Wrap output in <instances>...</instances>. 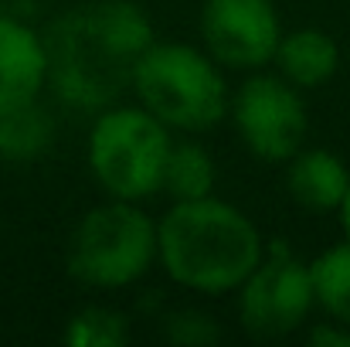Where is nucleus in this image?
<instances>
[{
  "instance_id": "obj_1",
  "label": "nucleus",
  "mask_w": 350,
  "mask_h": 347,
  "mask_svg": "<svg viewBox=\"0 0 350 347\" xmlns=\"http://www.w3.org/2000/svg\"><path fill=\"white\" fill-rule=\"evenodd\" d=\"M157 41L136 0H96L62 14L48 34V89L65 106L99 113L129 96L133 65Z\"/></svg>"
},
{
  "instance_id": "obj_2",
  "label": "nucleus",
  "mask_w": 350,
  "mask_h": 347,
  "mask_svg": "<svg viewBox=\"0 0 350 347\" xmlns=\"http://www.w3.org/2000/svg\"><path fill=\"white\" fill-rule=\"evenodd\" d=\"M265 255V235L232 201H170L157 218V266L198 296H228Z\"/></svg>"
},
{
  "instance_id": "obj_3",
  "label": "nucleus",
  "mask_w": 350,
  "mask_h": 347,
  "mask_svg": "<svg viewBox=\"0 0 350 347\" xmlns=\"http://www.w3.org/2000/svg\"><path fill=\"white\" fill-rule=\"evenodd\" d=\"M129 96L174 133L201 136L228 119L232 86L201 44L157 38L133 65Z\"/></svg>"
},
{
  "instance_id": "obj_4",
  "label": "nucleus",
  "mask_w": 350,
  "mask_h": 347,
  "mask_svg": "<svg viewBox=\"0 0 350 347\" xmlns=\"http://www.w3.org/2000/svg\"><path fill=\"white\" fill-rule=\"evenodd\" d=\"M170 143H174L170 126H163L139 103L119 99L99 110L92 119L85 140V164L96 188L106 198L146 205L163 188Z\"/></svg>"
},
{
  "instance_id": "obj_5",
  "label": "nucleus",
  "mask_w": 350,
  "mask_h": 347,
  "mask_svg": "<svg viewBox=\"0 0 350 347\" xmlns=\"http://www.w3.org/2000/svg\"><path fill=\"white\" fill-rule=\"evenodd\" d=\"M157 266V218L139 201L106 198L68 235L65 269L89 290H129Z\"/></svg>"
},
{
  "instance_id": "obj_6",
  "label": "nucleus",
  "mask_w": 350,
  "mask_h": 347,
  "mask_svg": "<svg viewBox=\"0 0 350 347\" xmlns=\"http://www.w3.org/2000/svg\"><path fill=\"white\" fill-rule=\"evenodd\" d=\"M234 313L255 341H279L303 331L317 313L310 259H299L282 242H265V255L234 290Z\"/></svg>"
},
{
  "instance_id": "obj_7",
  "label": "nucleus",
  "mask_w": 350,
  "mask_h": 347,
  "mask_svg": "<svg viewBox=\"0 0 350 347\" xmlns=\"http://www.w3.org/2000/svg\"><path fill=\"white\" fill-rule=\"evenodd\" d=\"M228 119L241 146L258 160L282 167L310 133V110L303 89L286 82L279 72H245V79L232 89Z\"/></svg>"
},
{
  "instance_id": "obj_8",
  "label": "nucleus",
  "mask_w": 350,
  "mask_h": 347,
  "mask_svg": "<svg viewBox=\"0 0 350 347\" xmlns=\"http://www.w3.org/2000/svg\"><path fill=\"white\" fill-rule=\"evenodd\" d=\"M198 31L225 72H258L272 65L282 17L272 0H201Z\"/></svg>"
},
{
  "instance_id": "obj_9",
  "label": "nucleus",
  "mask_w": 350,
  "mask_h": 347,
  "mask_svg": "<svg viewBox=\"0 0 350 347\" xmlns=\"http://www.w3.org/2000/svg\"><path fill=\"white\" fill-rule=\"evenodd\" d=\"M48 89L44 34L17 14L0 10V113L38 103Z\"/></svg>"
},
{
  "instance_id": "obj_10",
  "label": "nucleus",
  "mask_w": 350,
  "mask_h": 347,
  "mask_svg": "<svg viewBox=\"0 0 350 347\" xmlns=\"http://www.w3.org/2000/svg\"><path fill=\"white\" fill-rule=\"evenodd\" d=\"M286 194L310 215H337L350 184L347 160L330 146H299L286 164Z\"/></svg>"
},
{
  "instance_id": "obj_11",
  "label": "nucleus",
  "mask_w": 350,
  "mask_h": 347,
  "mask_svg": "<svg viewBox=\"0 0 350 347\" xmlns=\"http://www.w3.org/2000/svg\"><path fill=\"white\" fill-rule=\"evenodd\" d=\"M272 68L303 92L323 89L340 72V44L323 27L282 31V38L275 44V55H272Z\"/></svg>"
},
{
  "instance_id": "obj_12",
  "label": "nucleus",
  "mask_w": 350,
  "mask_h": 347,
  "mask_svg": "<svg viewBox=\"0 0 350 347\" xmlns=\"http://www.w3.org/2000/svg\"><path fill=\"white\" fill-rule=\"evenodd\" d=\"M58 140L55 116L38 103L0 113V164H38Z\"/></svg>"
},
{
  "instance_id": "obj_13",
  "label": "nucleus",
  "mask_w": 350,
  "mask_h": 347,
  "mask_svg": "<svg viewBox=\"0 0 350 347\" xmlns=\"http://www.w3.org/2000/svg\"><path fill=\"white\" fill-rule=\"evenodd\" d=\"M218 184V164L215 153L194 140V136H174L170 153H167V167H163V188L160 194H167L170 201H198L215 194Z\"/></svg>"
},
{
  "instance_id": "obj_14",
  "label": "nucleus",
  "mask_w": 350,
  "mask_h": 347,
  "mask_svg": "<svg viewBox=\"0 0 350 347\" xmlns=\"http://www.w3.org/2000/svg\"><path fill=\"white\" fill-rule=\"evenodd\" d=\"M313 276V296L317 310L337 324L350 327V238L327 245L320 255L310 259Z\"/></svg>"
},
{
  "instance_id": "obj_15",
  "label": "nucleus",
  "mask_w": 350,
  "mask_h": 347,
  "mask_svg": "<svg viewBox=\"0 0 350 347\" xmlns=\"http://www.w3.org/2000/svg\"><path fill=\"white\" fill-rule=\"evenodd\" d=\"M129 337V317L109 303H89L75 310L62 331V341L68 347H122Z\"/></svg>"
},
{
  "instance_id": "obj_16",
  "label": "nucleus",
  "mask_w": 350,
  "mask_h": 347,
  "mask_svg": "<svg viewBox=\"0 0 350 347\" xmlns=\"http://www.w3.org/2000/svg\"><path fill=\"white\" fill-rule=\"evenodd\" d=\"M163 337L170 344H184V347H208L221 341V327L211 313L184 307V310H170L163 317Z\"/></svg>"
},
{
  "instance_id": "obj_17",
  "label": "nucleus",
  "mask_w": 350,
  "mask_h": 347,
  "mask_svg": "<svg viewBox=\"0 0 350 347\" xmlns=\"http://www.w3.org/2000/svg\"><path fill=\"white\" fill-rule=\"evenodd\" d=\"M306 341L313 347H350V327L323 317V320H310L306 324Z\"/></svg>"
},
{
  "instance_id": "obj_18",
  "label": "nucleus",
  "mask_w": 350,
  "mask_h": 347,
  "mask_svg": "<svg viewBox=\"0 0 350 347\" xmlns=\"http://www.w3.org/2000/svg\"><path fill=\"white\" fill-rule=\"evenodd\" d=\"M337 222H340V229H344V235L350 238V184H347V194H344L340 208H337Z\"/></svg>"
}]
</instances>
